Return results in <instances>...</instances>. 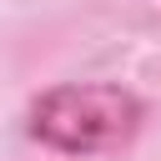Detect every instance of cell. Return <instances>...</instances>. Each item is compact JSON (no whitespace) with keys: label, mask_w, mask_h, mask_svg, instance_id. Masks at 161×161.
I'll list each match as a JSON object with an SVG mask.
<instances>
[{"label":"cell","mask_w":161,"mask_h":161,"mask_svg":"<svg viewBox=\"0 0 161 161\" xmlns=\"http://www.w3.org/2000/svg\"><path fill=\"white\" fill-rule=\"evenodd\" d=\"M30 141L60 151V156H101L121 151L141 131V101L126 86L86 80V86H50L25 111Z\"/></svg>","instance_id":"cell-1"}]
</instances>
